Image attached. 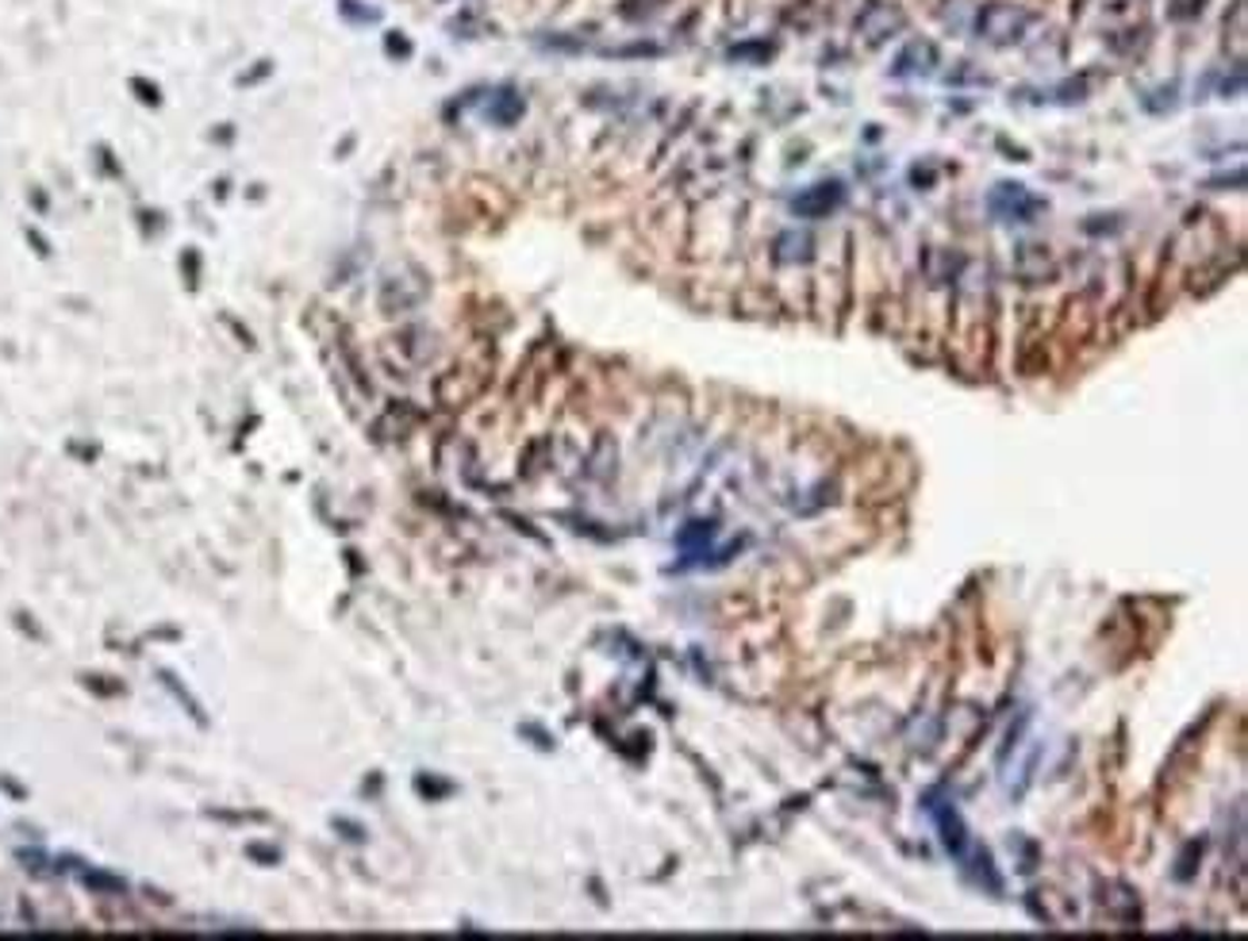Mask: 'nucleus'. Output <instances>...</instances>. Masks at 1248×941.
Masks as SVG:
<instances>
[{
    "mask_svg": "<svg viewBox=\"0 0 1248 941\" xmlns=\"http://www.w3.org/2000/svg\"><path fill=\"white\" fill-rule=\"evenodd\" d=\"M1033 16L1026 12V8H1014V4H988L980 12V20H975V28H980V36L988 42H999V47H1007V42H1018L1030 31Z\"/></svg>",
    "mask_w": 1248,
    "mask_h": 941,
    "instance_id": "1",
    "label": "nucleus"
},
{
    "mask_svg": "<svg viewBox=\"0 0 1248 941\" xmlns=\"http://www.w3.org/2000/svg\"><path fill=\"white\" fill-rule=\"evenodd\" d=\"M838 185H814V192H806V197L795 200V211H803V216H822V211H830L838 205Z\"/></svg>",
    "mask_w": 1248,
    "mask_h": 941,
    "instance_id": "2",
    "label": "nucleus"
}]
</instances>
